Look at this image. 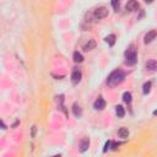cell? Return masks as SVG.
I'll return each instance as SVG.
<instances>
[{"label":"cell","mask_w":157,"mask_h":157,"mask_svg":"<svg viewBox=\"0 0 157 157\" xmlns=\"http://www.w3.org/2000/svg\"><path fill=\"white\" fill-rule=\"evenodd\" d=\"M124 79H125V74H124V71L115 70V71H113V73L109 75L107 82H108L109 86H117V85H119V84L123 82Z\"/></svg>","instance_id":"cell-1"},{"label":"cell","mask_w":157,"mask_h":157,"mask_svg":"<svg viewBox=\"0 0 157 157\" xmlns=\"http://www.w3.org/2000/svg\"><path fill=\"white\" fill-rule=\"evenodd\" d=\"M136 50L134 49L133 47H130L129 49L125 52V63L128 65H134V64L136 63Z\"/></svg>","instance_id":"cell-2"},{"label":"cell","mask_w":157,"mask_h":157,"mask_svg":"<svg viewBox=\"0 0 157 157\" xmlns=\"http://www.w3.org/2000/svg\"><path fill=\"white\" fill-rule=\"evenodd\" d=\"M108 16V9L107 7H100V9H97L95 11V17L96 19H104V17Z\"/></svg>","instance_id":"cell-3"},{"label":"cell","mask_w":157,"mask_h":157,"mask_svg":"<svg viewBox=\"0 0 157 157\" xmlns=\"http://www.w3.org/2000/svg\"><path fill=\"white\" fill-rule=\"evenodd\" d=\"M157 37V31H155V30H152V31H150V32H147L146 34H145V38H144V42L145 43H151L152 41L155 39Z\"/></svg>","instance_id":"cell-4"},{"label":"cell","mask_w":157,"mask_h":157,"mask_svg":"<svg viewBox=\"0 0 157 157\" xmlns=\"http://www.w3.org/2000/svg\"><path fill=\"white\" fill-rule=\"evenodd\" d=\"M125 7L129 11H135L139 9V3H137L136 0H129L127 3V5H125Z\"/></svg>","instance_id":"cell-5"},{"label":"cell","mask_w":157,"mask_h":157,"mask_svg":"<svg viewBox=\"0 0 157 157\" xmlns=\"http://www.w3.org/2000/svg\"><path fill=\"white\" fill-rule=\"evenodd\" d=\"M88 147H90V140H88L87 137H84V139L80 141V151L81 152H85Z\"/></svg>","instance_id":"cell-6"},{"label":"cell","mask_w":157,"mask_h":157,"mask_svg":"<svg viewBox=\"0 0 157 157\" xmlns=\"http://www.w3.org/2000/svg\"><path fill=\"white\" fill-rule=\"evenodd\" d=\"M71 81H73L74 85L79 84V82L81 81V73L79 70H75L73 73V75H71Z\"/></svg>","instance_id":"cell-7"},{"label":"cell","mask_w":157,"mask_h":157,"mask_svg":"<svg viewBox=\"0 0 157 157\" xmlns=\"http://www.w3.org/2000/svg\"><path fill=\"white\" fill-rule=\"evenodd\" d=\"M93 107L96 108V109H103L104 107H106V102H104V100L103 98H98V100H96V102H95V104H93Z\"/></svg>","instance_id":"cell-8"},{"label":"cell","mask_w":157,"mask_h":157,"mask_svg":"<svg viewBox=\"0 0 157 157\" xmlns=\"http://www.w3.org/2000/svg\"><path fill=\"white\" fill-rule=\"evenodd\" d=\"M146 69L147 70H151V71L157 70V61L156 60H149L146 63Z\"/></svg>","instance_id":"cell-9"},{"label":"cell","mask_w":157,"mask_h":157,"mask_svg":"<svg viewBox=\"0 0 157 157\" xmlns=\"http://www.w3.org/2000/svg\"><path fill=\"white\" fill-rule=\"evenodd\" d=\"M95 47H96V42H95L93 39H90V41H88V43L85 44L84 50H85V52H88V50L95 49Z\"/></svg>","instance_id":"cell-10"},{"label":"cell","mask_w":157,"mask_h":157,"mask_svg":"<svg viewBox=\"0 0 157 157\" xmlns=\"http://www.w3.org/2000/svg\"><path fill=\"white\" fill-rule=\"evenodd\" d=\"M118 135L120 137H123V139H125V137L129 136V130H128L127 128H120V129L118 130Z\"/></svg>","instance_id":"cell-11"},{"label":"cell","mask_w":157,"mask_h":157,"mask_svg":"<svg viewBox=\"0 0 157 157\" xmlns=\"http://www.w3.org/2000/svg\"><path fill=\"white\" fill-rule=\"evenodd\" d=\"M115 38H117V37L114 36V34H109V36L106 37V42L109 44L110 47H113L114 44H115Z\"/></svg>","instance_id":"cell-12"},{"label":"cell","mask_w":157,"mask_h":157,"mask_svg":"<svg viewBox=\"0 0 157 157\" xmlns=\"http://www.w3.org/2000/svg\"><path fill=\"white\" fill-rule=\"evenodd\" d=\"M74 61H75V63H82V61H84L82 54L79 53V52H75V53H74Z\"/></svg>","instance_id":"cell-13"},{"label":"cell","mask_w":157,"mask_h":157,"mask_svg":"<svg viewBox=\"0 0 157 157\" xmlns=\"http://www.w3.org/2000/svg\"><path fill=\"white\" fill-rule=\"evenodd\" d=\"M73 112H74V114H75L76 117H80V115H81V113H82V112H81L80 106H77L76 103H75V104L73 106Z\"/></svg>","instance_id":"cell-14"},{"label":"cell","mask_w":157,"mask_h":157,"mask_svg":"<svg viewBox=\"0 0 157 157\" xmlns=\"http://www.w3.org/2000/svg\"><path fill=\"white\" fill-rule=\"evenodd\" d=\"M115 112H117V115L119 118H123L124 114H125V112H124V108L122 107V106H117V107H115Z\"/></svg>","instance_id":"cell-15"},{"label":"cell","mask_w":157,"mask_h":157,"mask_svg":"<svg viewBox=\"0 0 157 157\" xmlns=\"http://www.w3.org/2000/svg\"><path fill=\"white\" fill-rule=\"evenodd\" d=\"M123 100H124V102L125 103H131V93L130 92H125V93L123 95Z\"/></svg>","instance_id":"cell-16"},{"label":"cell","mask_w":157,"mask_h":157,"mask_svg":"<svg viewBox=\"0 0 157 157\" xmlns=\"http://www.w3.org/2000/svg\"><path fill=\"white\" fill-rule=\"evenodd\" d=\"M150 90H151V82H150V81H147V82H145V84H144L142 91H144V93L146 95V93H149V92H150Z\"/></svg>","instance_id":"cell-17"},{"label":"cell","mask_w":157,"mask_h":157,"mask_svg":"<svg viewBox=\"0 0 157 157\" xmlns=\"http://www.w3.org/2000/svg\"><path fill=\"white\" fill-rule=\"evenodd\" d=\"M119 0H112V6H113L114 10H118L119 9Z\"/></svg>","instance_id":"cell-18"},{"label":"cell","mask_w":157,"mask_h":157,"mask_svg":"<svg viewBox=\"0 0 157 157\" xmlns=\"http://www.w3.org/2000/svg\"><path fill=\"white\" fill-rule=\"evenodd\" d=\"M112 145H113V144H112V141H107V142H106V146H104V149H103L104 152H106V151H107L108 149H109V147L112 146Z\"/></svg>","instance_id":"cell-19"},{"label":"cell","mask_w":157,"mask_h":157,"mask_svg":"<svg viewBox=\"0 0 157 157\" xmlns=\"http://www.w3.org/2000/svg\"><path fill=\"white\" fill-rule=\"evenodd\" d=\"M36 130H37V127H32V137H34L36 136Z\"/></svg>","instance_id":"cell-20"},{"label":"cell","mask_w":157,"mask_h":157,"mask_svg":"<svg viewBox=\"0 0 157 157\" xmlns=\"http://www.w3.org/2000/svg\"><path fill=\"white\" fill-rule=\"evenodd\" d=\"M1 127H3V129H6V125L4 124V122H1Z\"/></svg>","instance_id":"cell-21"},{"label":"cell","mask_w":157,"mask_h":157,"mask_svg":"<svg viewBox=\"0 0 157 157\" xmlns=\"http://www.w3.org/2000/svg\"><path fill=\"white\" fill-rule=\"evenodd\" d=\"M145 1H146V3H152L154 0H145Z\"/></svg>","instance_id":"cell-22"},{"label":"cell","mask_w":157,"mask_h":157,"mask_svg":"<svg viewBox=\"0 0 157 157\" xmlns=\"http://www.w3.org/2000/svg\"><path fill=\"white\" fill-rule=\"evenodd\" d=\"M154 115H157V110H155L154 112Z\"/></svg>","instance_id":"cell-23"}]
</instances>
